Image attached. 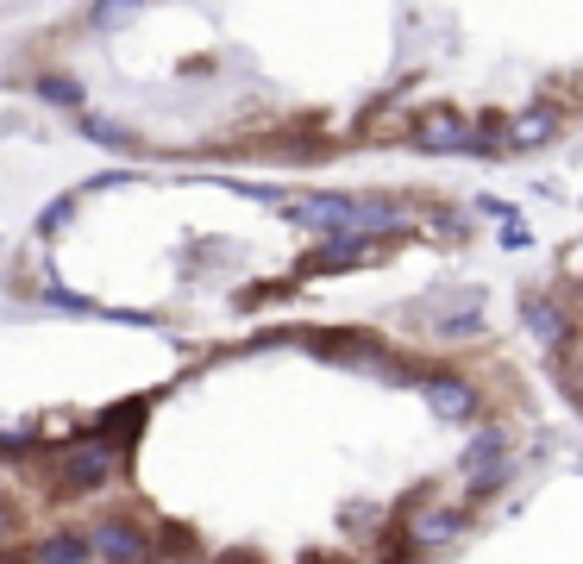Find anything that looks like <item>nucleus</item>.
Returning a JSON list of instances; mask_svg holds the SVG:
<instances>
[{
  "label": "nucleus",
  "mask_w": 583,
  "mask_h": 564,
  "mask_svg": "<svg viewBox=\"0 0 583 564\" xmlns=\"http://www.w3.org/2000/svg\"><path fill=\"white\" fill-rule=\"evenodd\" d=\"M496 333L282 314L107 402L0 414V564H433L546 458Z\"/></svg>",
  "instance_id": "obj_1"
},
{
  "label": "nucleus",
  "mask_w": 583,
  "mask_h": 564,
  "mask_svg": "<svg viewBox=\"0 0 583 564\" xmlns=\"http://www.w3.org/2000/svg\"><path fill=\"white\" fill-rule=\"evenodd\" d=\"M0 88L145 163H521L583 138V0H63Z\"/></svg>",
  "instance_id": "obj_2"
},
{
  "label": "nucleus",
  "mask_w": 583,
  "mask_h": 564,
  "mask_svg": "<svg viewBox=\"0 0 583 564\" xmlns=\"http://www.w3.org/2000/svg\"><path fill=\"white\" fill-rule=\"evenodd\" d=\"M471 238L477 207L427 176L113 157L32 213L0 289L32 308L214 339Z\"/></svg>",
  "instance_id": "obj_3"
},
{
  "label": "nucleus",
  "mask_w": 583,
  "mask_h": 564,
  "mask_svg": "<svg viewBox=\"0 0 583 564\" xmlns=\"http://www.w3.org/2000/svg\"><path fill=\"white\" fill-rule=\"evenodd\" d=\"M514 320L546 402L583 427V232L533 263L514 289Z\"/></svg>",
  "instance_id": "obj_4"
}]
</instances>
